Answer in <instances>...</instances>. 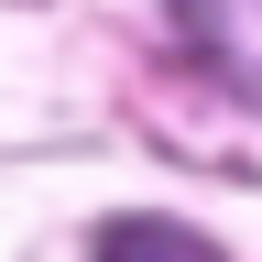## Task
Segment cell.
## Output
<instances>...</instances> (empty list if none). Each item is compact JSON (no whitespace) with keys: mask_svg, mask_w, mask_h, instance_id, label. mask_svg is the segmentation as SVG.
I'll list each match as a JSON object with an SVG mask.
<instances>
[{"mask_svg":"<svg viewBox=\"0 0 262 262\" xmlns=\"http://www.w3.org/2000/svg\"><path fill=\"white\" fill-rule=\"evenodd\" d=\"M175 33L241 110H262V0H175Z\"/></svg>","mask_w":262,"mask_h":262,"instance_id":"1","label":"cell"},{"mask_svg":"<svg viewBox=\"0 0 262 262\" xmlns=\"http://www.w3.org/2000/svg\"><path fill=\"white\" fill-rule=\"evenodd\" d=\"M88 262H219V241H196L175 219H98Z\"/></svg>","mask_w":262,"mask_h":262,"instance_id":"2","label":"cell"}]
</instances>
